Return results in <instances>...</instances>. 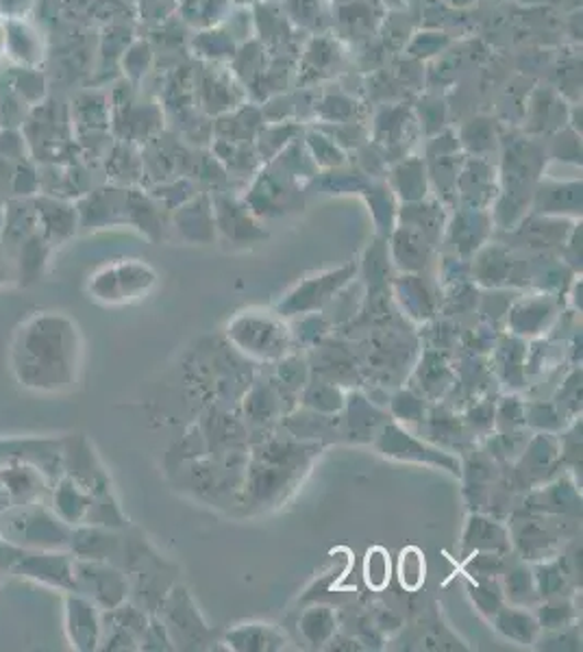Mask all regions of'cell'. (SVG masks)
<instances>
[{"label": "cell", "instance_id": "1", "mask_svg": "<svg viewBox=\"0 0 583 652\" xmlns=\"http://www.w3.org/2000/svg\"><path fill=\"white\" fill-rule=\"evenodd\" d=\"M83 359L81 330L59 312H37L15 326L9 344L13 379L37 394H61L75 387Z\"/></svg>", "mask_w": 583, "mask_h": 652}, {"label": "cell", "instance_id": "2", "mask_svg": "<svg viewBox=\"0 0 583 652\" xmlns=\"http://www.w3.org/2000/svg\"><path fill=\"white\" fill-rule=\"evenodd\" d=\"M72 527L48 503L11 507L0 514V540L31 550H68Z\"/></svg>", "mask_w": 583, "mask_h": 652}, {"label": "cell", "instance_id": "3", "mask_svg": "<svg viewBox=\"0 0 583 652\" xmlns=\"http://www.w3.org/2000/svg\"><path fill=\"white\" fill-rule=\"evenodd\" d=\"M75 594L92 600L101 611H112L128 600V576L112 561L75 559Z\"/></svg>", "mask_w": 583, "mask_h": 652}, {"label": "cell", "instance_id": "4", "mask_svg": "<svg viewBox=\"0 0 583 652\" xmlns=\"http://www.w3.org/2000/svg\"><path fill=\"white\" fill-rule=\"evenodd\" d=\"M157 277L150 266L137 259H124L99 270L90 281V294L108 305H117L144 296Z\"/></svg>", "mask_w": 583, "mask_h": 652}, {"label": "cell", "instance_id": "5", "mask_svg": "<svg viewBox=\"0 0 583 652\" xmlns=\"http://www.w3.org/2000/svg\"><path fill=\"white\" fill-rule=\"evenodd\" d=\"M229 339L255 359H279L290 346V333L279 318L242 314L229 325Z\"/></svg>", "mask_w": 583, "mask_h": 652}, {"label": "cell", "instance_id": "6", "mask_svg": "<svg viewBox=\"0 0 583 652\" xmlns=\"http://www.w3.org/2000/svg\"><path fill=\"white\" fill-rule=\"evenodd\" d=\"M355 272H357V268L349 263L338 270H329L325 274L305 279L288 294L285 301H281L279 314L281 316H301V314H312V312L323 310L343 288L349 285Z\"/></svg>", "mask_w": 583, "mask_h": 652}, {"label": "cell", "instance_id": "7", "mask_svg": "<svg viewBox=\"0 0 583 652\" xmlns=\"http://www.w3.org/2000/svg\"><path fill=\"white\" fill-rule=\"evenodd\" d=\"M61 470L90 494L112 487V481L94 452L92 441L83 434L68 435L61 439Z\"/></svg>", "mask_w": 583, "mask_h": 652}, {"label": "cell", "instance_id": "8", "mask_svg": "<svg viewBox=\"0 0 583 652\" xmlns=\"http://www.w3.org/2000/svg\"><path fill=\"white\" fill-rule=\"evenodd\" d=\"M64 631L75 651H99L103 633V611L92 600L68 592L64 603Z\"/></svg>", "mask_w": 583, "mask_h": 652}, {"label": "cell", "instance_id": "9", "mask_svg": "<svg viewBox=\"0 0 583 652\" xmlns=\"http://www.w3.org/2000/svg\"><path fill=\"white\" fill-rule=\"evenodd\" d=\"M164 627L172 644H197L208 636L197 607L183 587H175L164 600Z\"/></svg>", "mask_w": 583, "mask_h": 652}, {"label": "cell", "instance_id": "10", "mask_svg": "<svg viewBox=\"0 0 583 652\" xmlns=\"http://www.w3.org/2000/svg\"><path fill=\"white\" fill-rule=\"evenodd\" d=\"M0 479L9 492L13 507L48 503L53 483L37 468L18 459H4L0 468Z\"/></svg>", "mask_w": 583, "mask_h": 652}, {"label": "cell", "instance_id": "11", "mask_svg": "<svg viewBox=\"0 0 583 652\" xmlns=\"http://www.w3.org/2000/svg\"><path fill=\"white\" fill-rule=\"evenodd\" d=\"M540 168H542V159L538 148L531 142L512 144V148L505 153V166H503V177L507 183L505 196L527 205L529 199L523 192L531 190V183L536 181Z\"/></svg>", "mask_w": 583, "mask_h": 652}, {"label": "cell", "instance_id": "12", "mask_svg": "<svg viewBox=\"0 0 583 652\" xmlns=\"http://www.w3.org/2000/svg\"><path fill=\"white\" fill-rule=\"evenodd\" d=\"M379 450L388 457H396V459H405V461H418V463H434L440 468H447L453 474H460V461L438 452L436 448L425 446L423 441L414 439L412 435L405 434L401 427H385L383 434L379 437Z\"/></svg>", "mask_w": 583, "mask_h": 652}, {"label": "cell", "instance_id": "13", "mask_svg": "<svg viewBox=\"0 0 583 652\" xmlns=\"http://www.w3.org/2000/svg\"><path fill=\"white\" fill-rule=\"evenodd\" d=\"M0 454L4 459H18L37 468L51 483H55L61 470V439H15L0 441Z\"/></svg>", "mask_w": 583, "mask_h": 652}, {"label": "cell", "instance_id": "14", "mask_svg": "<svg viewBox=\"0 0 583 652\" xmlns=\"http://www.w3.org/2000/svg\"><path fill=\"white\" fill-rule=\"evenodd\" d=\"M214 205V222L216 228L234 244H246L255 239H264L268 233L259 228L255 214L244 201H237L234 196H216L212 201Z\"/></svg>", "mask_w": 583, "mask_h": 652}, {"label": "cell", "instance_id": "15", "mask_svg": "<svg viewBox=\"0 0 583 652\" xmlns=\"http://www.w3.org/2000/svg\"><path fill=\"white\" fill-rule=\"evenodd\" d=\"M456 194L467 210H485L496 196V170L485 157H474L460 168Z\"/></svg>", "mask_w": 583, "mask_h": 652}, {"label": "cell", "instance_id": "16", "mask_svg": "<svg viewBox=\"0 0 583 652\" xmlns=\"http://www.w3.org/2000/svg\"><path fill=\"white\" fill-rule=\"evenodd\" d=\"M534 210L540 216H580L582 181H545L534 192Z\"/></svg>", "mask_w": 583, "mask_h": 652}, {"label": "cell", "instance_id": "17", "mask_svg": "<svg viewBox=\"0 0 583 652\" xmlns=\"http://www.w3.org/2000/svg\"><path fill=\"white\" fill-rule=\"evenodd\" d=\"M68 550L75 559L112 561V557L122 550V538L117 536V529L79 525L72 529Z\"/></svg>", "mask_w": 583, "mask_h": 652}, {"label": "cell", "instance_id": "18", "mask_svg": "<svg viewBox=\"0 0 583 652\" xmlns=\"http://www.w3.org/2000/svg\"><path fill=\"white\" fill-rule=\"evenodd\" d=\"M556 316H558V301L540 294L536 299L518 301L512 307L507 323L516 335L534 337V335L545 333L549 326L553 325Z\"/></svg>", "mask_w": 583, "mask_h": 652}, {"label": "cell", "instance_id": "19", "mask_svg": "<svg viewBox=\"0 0 583 652\" xmlns=\"http://www.w3.org/2000/svg\"><path fill=\"white\" fill-rule=\"evenodd\" d=\"M48 505L66 525H70L75 529V527L83 525L88 509L92 505V494L86 487H81L79 483H75L72 479L61 474L53 483Z\"/></svg>", "mask_w": 583, "mask_h": 652}, {"label": "cell", "instance_id": "20", "mask_svg": "<svg viewBox=\"0 0 583 652\" xmlns=\"http://www.w3.org/2000/svg\"><path fill=\"white\" fill-rule=\"evenodd\" d=\"M177 228L188 241L210 244L216 237V222H214V205L210 196H197L183 203L177 210Z\"/></svg>", "mask_w": 583, "mask_h": 652}, {"label": "cell", "instance_id": "21", "mask_svg": "<svg viewBox=\"0 0 583 652\" xmlns=\"http://www.w3.org/2000/svg\"><path fill=\"white\" fill-rule=\"evenodd\" d=\"M431 241L416 228L401 224L392 233V257L403 272H421L431 255Z\"/></svg>", "mask_w": 583, "mask_h": 652}, {"label": "cell", "instance_id": "22", "mask_svg": "<svg viewBox=\"0 0 583 652\" xmlns=\"http://www.w3.org/2000/svg\"><path fill=\"white\" fill-rule=\"evenodd\" d=\"M392 190L394 194L407 205V203H418L425 201L427 190H429V170L427 161L418 157H410L399 161L392 172H390Z\"/></svg>", "mask_w": 583, "mask_h": 652}, {"label": "cell", "instance_id": "23", "mask_svg": "<svg viewBox=\"0 0 583 652\" xmlns=\"http://www.w3.org/2000/svg\"><path fill=\"white\" fill-rule=\"evenodd\" d=\"M490 224H492V217L485 214V210L464 207L449 226V239L460 255H470L487 239Z\"/></svg>", "mask_w": 583, "mask_h": 652}, {"label": "cell", "instance_id": "24", "mask_svg": "<svg viewBox=\"0 0 583 652\" xmlns=\"http://www.w3.org/2000/svg\"><path fill=\"white\" fill-rule=\"evenodd\" d=\"M225 642L232 651L272 652L285 647V636L268 625H242L225 636Z\"/></svg>", "mask_w": 583, "mask_h": 652}, {"label": "cell", "instance_id": "25", "mask_svg": "<svg viewBox=\"0 0 583 652\" xmlns=\"http://www.w3.org/2000/svg\"><path fill=\"white\" fill-rule=\"evenodd\" d=\"M492 618H494L496 631L516 644H523V647L534 644L540 636V625H538L536 616L527 614L525 607H516V605L505 607L503 605Z\"/></svg>", "mask_w": 583, "mask_h": 652}, {"label": "cell", "instance_id": "26", "mask_svg": "<svg viewBox=\"0 0 583 652\" xmlns=\"http://www.w3.org/2000/svg\"><path fill=\"white\" fill-rule=\"evenodd\" d=\"M37 214V228L42 226V237L53 244V241H64L68 239L75 231H77V210H72L70 205L64 203H51L48 207H40L35 210Z\"/></svg>", "mask_w": 583, "mask_h": 652}, {"label": "cell", "instance_id": "27", "mask_svg": "<svg viewBox=\"0 0 583 652\" xmlns=\"http://www.w3.org/2000/svg\"><path fill=\"white\" fill-rule=\"evenodd\" d=\"M48 246L51 244L40 235V231L29 235L18 246V279L22 285H29L42 277L48 261Z\"/></svg>", "mask_w": 583, "mask_h": 652}, {"label": "cell", "instance_id": "28", "mask_svg": "<svg viewBox=\"0 0 583 652\" xmlns=\"http://www.w3.org/2000/svg\"><path fill=\"white\" fill-rule=\"evenodd\" d=\"M403 224L416 228L421 235H425L431 244L440 239V233L445 228V212L438 203H407L401 212Z\"/></svg>", "mask_w": 583, "mask_h": 652}, {"label": "cell", "instance_id": "29", "mask_svg": "<svg viewBox=\"0 0 583 652\" xmlns=\"http://www.w3.org/2000/svg\"><path fill=\"white\" fill-rule=\"evenodd\" d=\"M509 270H512V259L501 246H487L479 250L472 266L474 279L487 288H496L505 283V279L509 277Z\"/></svg>", "mask_w": 583, "mask_h": 652}, {"label": "cell", "instance_id": "30", "mask_svg": "<svg viewBox=\"0 0 583 652\" xmlns=\"http://www.w3.org/2000/svg\"><path fill=\"white\" fill-rule=\"evenodd\" d=\"M336 627H338L336 611L325 605H316L307 609L299 620V631L312 647H325L327 642H332L336 636Z\"/></svg>", "mask_w": 583, "mask_h": 652}, {"label": "cell", "instance_id": "31", "mask_svg": "<svg viewBox=\"0 0 583 652\" xmlns=\"http://www.w3.org/2000/svg\"><path fill=\"white\" fill-rule=\"evenodd\" d=\"M505 540H507V533L485 520V518H470L468 522L467 536H464V548L468 550H477V552H496L501 548H505Z\"/></svg>", "mask_w": 583, "mask_h": 652}, {"label": "cell", "instance_id": "32", "mask_svg": "<svg viewBox=\"0 0 583 652\" xmlns=\"http://www.w3.org/2000/svg\"><path fill=\"white\" fill-rule=\"evenodd\" d=\"M83 525H92V527H108V529H122L126 527V518L117 505L112 487L92 494V505L88 509V516L83 520Z\"/></svg>", "mask_w": 583, "mask_h": 652}, {"label": "cell", "instance_id": "33", "mask_svg": "<svg viewBox=\"0 0 583 652\" xmlns=\"http://www.w3.org/2000/svg\"><path fill=\"white\" fill-rule=\"evenodd\" d=\"M538 625L540 631H564L575 620V607L569 598L551 596L540 609H538Z\"/></svg>", "mask_w": 583, "mask_h": 652}, {"label": "cell", "instance_id": "34", "mask_svg": "<svg viewBox=\"0 0 583 652\" xmlns=\"http://www.w3.org/2000/svg\"><path fill=\"white\" fill-rule=\"evenodd\" d=\"M505 596L516 607H527L534 600H538L540 594H538L534 572L527 570V567H516V570L507 572V576H505Z\"/></svg>", "mask_w": 583, "mask_h": 652}, {"label": "cell", "instance_id": "35", "mask_svg": "<svg viewBox=\"0 0 583 652\" xmlns=\"http://www.w3.org/2000/svg\"><path fill=\"white\" fill-rule=\"evenodd\" d=\"M462 144L464 148L474 153V157H485L496 148V133L494 124L485 117H477L462 128Z\"/></svg>", "mask_w": 583, "mask_h": 652}, {"label": "cell", "instance_id": "36", "mask_svg": "<svg viewBox=\"0 0 583 652\" xmlns=\"http://www.w3.org/2000/svg\"><path fill=\"white\" fill-rule=\"evenodd\" d=\"M405 281L401 283L403 288V305L412 312L410 316H416L421 321H427L431 314H434V303H431V296L429 292L425 290V285L421 283L418 277H403Z\"/></svg>", "mask_w": 583, "mask_h": 652}, {"label": "cell", "instance_id": "37", "mask_svg": "<svg viewBox=\"0 0 583 652\" xmlns=\"http://www.w3.org/2000/svg\"><path fill=\"white\" fill-rule=\"evenodd\" d=\"M390 554L381 548L374 546L366 552V561H363V578L366 585L374 592H381L388 583H390Z\"/></svg>", "mask_w": 583, "mask_h": 652}, {"label": "cell", "instance_id": "38", "mask_svg": "<svg viewBox=\"0 0 583 652\" xmlns=\"http://www.w3.org/2000/svg\"><path fill=\"white\" fill-rule=\"evenodd\" d=\"M425 554L410 546L401 552V559H399V578H401V585L410 592H416L423 583H425Z\"/></svg>", "mask_w": 583, "mask_h": 652}, {"label": "cell", "instance_id": "39", "mask_svg": "<svg viewBox=\"0 0 583 652\" xmlns=\"http://www.w3.org/2000/svg\"><path fill=\"white\" fill-rule=\"evenodd\" d=\"M307 148L314 161L323 168H336L345 164V153L338 148L336 139L323 135V133H310L307 135Z\"/></svg>", "mask_w": 583, "mask_h": 652}, {"label": "cell", "instance_id": "40", "mask_svg": "<svg viewBox=\"0 0 583 652\" xmlns=\"http://www.w3.org/2000/svg\"><path fill=\"white\" fill-rule=\"evenodd\" d=\"M305 403L323 414H336L345 407V396L336 385H314L305 392Z\"/></svg>", "mask_w": 583, "mask_h": 652}, {"label": "cell", "instance_id": "41", "mask_svg": "<svg viewBox=\"0 0 583 652\" xmlns=\"http://www.w3.org/2000/svg\"><path fill=\"white\" fill-rule=\"evenodd\" d=\"M470 594L479 611L490 618L503 607V594L490 578H474V585H470Z\"/></svg>", "mask_w": 583, "mask_h": 652}, {"label": "cell", "instance_id": "42", "mask_svg": "<svg viewBox=\"0 0 583 652\" xmlns=\"http://www.w3.org/2000/svg\"><path fill=\"white\" fill-rule=\"evenodd\" d=\"M340 22H343L345 26H349L350 31L370 29V26H372V11L368 9V4H363V2H359V0H349V2L343 7Z\"/></svg>", "mask_w": 583, "mask_h": 652}, {"label": "cell", "instance_id": "43", "mask_svg": "<svg viewBox=\"0 0 583 652\" xmlns=\"http://www.w3.org/2000/svg\"><path fill=\"white\" fill-rule=\"evenodd\" d=\"M390 192H392V190H388L385 186H381V188L372 190V192H370V199H368L370 210H372V216H374V220L381 224L379 228H383V224H385V222H392V217H394V212H390V210H394V205H392V194H390Z\"/></svg>", "mask_w": 583, "mask_h": 652}, {"label": "cell", "instance_id": "44", "mask_svg": "<svg viewBox=\"0 0 583 652\" xmlns=\"http://www.w3.org/2000/svg\"><path fill=\"white\" fill-rule=\"evenodd\" d=\"M394 416H399V420H407V423H416L423 416V401L416 398L412 392H401L394 398L392 405Z\"/></svg>", "mask_w": 583, "mask_h": 652}, {"label": "cell", "instance_id": "45", "mask_svg": "<svg viewBox=\"0 0 583 652\" xmlns=\"http://www.w3.org/2000/svg\"><path fill=\"white\" fill-rule=\"evenodd\" d=\"M279 376L283 379V383L292 387H301L307 381V368L299 357H285L279 366Z\"/></svg>", "mask_w": 583, "mask_h": 652}, {"label": "cell", "instance_id": "46", "mask_svg": "<svg viewBox=\"0 0 583 652\" xmlns=\"http://www.w3.org/2000/svg\"><path fill=\"white\" fill-rule=\"evenodd\" d=\"M516 542L523 546V550H525V552L545 550V548L549 546V540H547L545 531H542V529H538L536 525H527V529H525V536H523V538L518 536V540H516Z\"/></svg>", "mask_w": 583, "mask_h": 652}, {"label": "cell", "instance_id": "47", "mask_svg": "<svg viewBox=\"0 0 583 652\" xmlns=\"http://www.w3.org/2000/svg\"><path fill=\"white\" fill-rule=\"evenodd\" d=\"M567 250H571V255H567V261L580 270L582 268V224L580 226H573L571 233H569V241L564 244Z\"/></svg>", "mask_w": 583, "mask_h": 652}, {"label": "cell", "instance_id": "48", "mask_svg": "<svg viewBox=\"0 0 583 652\" xmlns=\"http://www.w3.org/2000/svg\"><path fill=\"white\" fill-rule=\"evenodd\" d=\"M11 507H13V505H11L9 492H7V487H4V483H2V479H0V514L7 512V509H11Z\"/></svg>", "mask_w": 583, "mask_h": 652}, {"label": "cell", "instance_id": "49", "mask_svg": "<svg viewBox=\"0 0 583 652\" xmlns=\"http://www.w3.org/2000/svg\"><path fill=\"white\" fill-rule=\"evenodd\" d=\"M447 2H451V4H456V7H467L472 0H447Z\"/></svg>", "mask_w": 583, "mask_h": 652}, {"label": "cell", "instance_id": "50", "mask_svg": "<svg viewBox=\"0 0 583 652\" xmlns=\"http://www.w3.org/2000/svg\"><path fill=\"white\" fill-rule=\"evenodd\" d=\"M2 261H4V244L0 241V268H2Z\"/></svg>", "mask_w": 583, "mask_h": 652}, {"label": "cell", "instance_id": "51", "mask_svg": "<svg viewBox=\"0 0 583 652\" xmlns=\"http://www.w3.org/2000/svg\"><path fill=\"white\" fill-rule=\"evenodd\" d=\"M2 226H4V212L0 210V231H2Z\"/></svg>", "mask_w": 583, "mask_h": 652}, {"label": "cell", "instance_id": "52", "mask_svg": "<svg viewBox=\"0 0 583 652\" xmlns=\"http://www.w3.org/2000/svg\"><path fill=\"white\" fill-rule=\"evenodd\" d=\"M0 574H2V572H0Z\"/></svg>", "mask_w": 583, "mask_h": 652}]
</instances>
